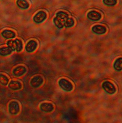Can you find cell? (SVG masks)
<instances>
[{
    "instance_id": "1",
    "label": "cell",
    "mask_w": 122,
    "mask_h": 123,
    "mask_svg": "<svg viewBox=\"0 0 122 123\" xmlns=\"http://www.w3.org/2000/svg\"><path fill=\"white\" fill-rule=\"evenodd\" d=\"M53 21L55 25L59 29H62L63 27H71L74 24L73 19L69 18L68 14L63 11H60L56 14Z\"/></svg>"
},
{
    "instance_id": "2",
    "label": "cell",
    "mask_w": 122,
    "mask_h": 123,
    "mask_svg": "<svg viewBox=\"0 0 122 123\" xmlns=\"http://www.w3.org/2000/svg\"><path fill=\"white\" fill-rule=\"evenodd\" d=\"M8 47L13 51L16 50L17 52H20L22 49L23 45L22 41L20 40L16 39L15 40H10L7 43Z\"/></svg>"
},
{
    "instance_id": "3",
    "label": "cell",
    "mask_w": 122,
    "mask_h": 123,
    "mask_svg": "<svg viewBox=\"0 0 122 123\" xmlns=\"http://www.w3.org/2000/svg\"><path fill=\"white\" fill-rule=\"evenodd\" d=\"M59 86L62 90L66 92H70L72 91L73 86L71 82L65 79H61L58 82Z\"/></svg>"
},
{
    "instance_id": "4",
    "label": "cell",
    "mask_w": 122,
    "mask_h": 123,
    "mask_svg": "<svg viewBox=\"0 0 122 123\" xmlns=\"http://www.w3.org/2000/svg\"><path fill=\"white\" fill-rule=\"evenodd\" d=\"M102 87L106 92L110 94H114L116 91L115 86L110 81H107L103 82Z\"/></svg>"
},
{
    "instance_id": "5",
    "label": "cell",
    "mask_w": 122,
    "mask_h": 123,
    "mask_svg": "<svg viewBox=\"0 0 122 123\" xmlns=\"http://www.w3.org/2000/svg\"><path fill=\"white\" fill-rule=\"evenodd\" d=\"M47 18V14L44 11H39L34 16L33 20L37 23H41L43 22Z\"/></svg>"
},
{
    "instance_id": "6",
    "label": "cell",
    "mask_w": 122,
    "mask_h": 123,
    "mask_svg": "<svg viewBox=\"0 0 122 123\" xmlns=\"http://www.w3.org/2000/svg\"><path fill=\"white\" fill-rule=\"evenodd\" d=\"M9 111L12 115L17 114L20 110L19 104L16 101H12L9 105Z\"/></svg>"
},
{
    "instance_id": "7",
    "label": "cell",
    "mask_w": 122,
    "mask_h": 123,
    "mask_svg": "<svg viewBox=\"0 0 122 123\" xmlns=\"http://www.w3.org/2000/svg\"><path fill=\"white\" fill-rule=\"evenodd\" d=\"M43 81V79L42 77L39 76H36L32 79L31 81V85L33 87L37 88L42 85Z\"/></svg>"
},
{
    "instance_id": "8",
    "label": "cell",
    "mask_w": 122,
    "mask_h": 123,
    "mask_svg": "<svg viewBox=\"0 0 122 123\" xmlns=\"http://www.w3.org/2000/svg\"><path fill=\"white\" fill-rule=\"evenodd\" d=\"M87 17L90 20L96 21L99 20L101 18V15L100 13L96 11H91L88 13Z\"/></svg>"
},
{
    "instance_id": "9",
    "label": "cell",
    "mask_w": 122,
    "mask_h": 123,
    "mask_svg": "<svg viewBox=\"0 0 122 123\" xmlns=\"http://www.w3.org/2000/svg\"><path fill=\"white\" fill-rule=\"evenodd\" d=\"M38 46V43L35 41L32 40L29 41L26 45V51L28 52H33L36 49Z\"/></svg>"
},
{
    "instance_id": "10",
    "label": "cell",
    "mask_w": 122,
    "mask_h": 123,
    "mask_svg": "<svg viewBox=\"0 0 122 123\" xmlns=\"http://www.w3.org/2000/svg\"><path fill=\"white\" fill-rule=\"evenodd\" d=\"M92 31L96 34L101 35L104 34L106 32V29L104 26L98 25L92 27Z\"/></svg>"
},
{
    "instance_id": "11",
    "label": "cell",
    "mask_w": 122,
    "mask_h": 123,
    "mask_svg": "<svg viewBox=\"0 0 122 123\" xmlns=\"http://www.w3.org/2000/svg\"><path fill=\"white\" fill-rule=\"evenodd\" d=\"M40 108L45 112H51L53 110L54 106L53 105L50 103H44L41 104L40 106Z\"/></svg>"
},
{
    "instance_id": "12",
    "label": "cell",
    "mask_w": 122,
    "mask_h": 123,
    "mask_svg": "<svg viewBox=\"0 0 122 123\" xmlns=\"http://www.w3.org/2000/svg\"><path fill=\"white\" fill-rule=\"evenodd\" d=\"M26 69L25 67L22 66H18L14 69L13 74L16 76H21L26 72Z\"/></svg>"
},
{
    "instance_id": "13",
    "label": "cell",
    "mask_w": 122,
    "mask_h": 123,
    "mask_svg": "<svg viewBox=\"0 0 122 123\" xmlns=\"http://www.w3.org/2000/svg\"><path fill=\"white\" fill-rule=\"evenodd\" d=\"M2 36L6 39H10L14 38L16 36L15 32L11 30H5L2 32Z\"/></svg>"
},
{
    "instance_id": "14",
    "label": "cell",
    "mask_w": 122,
    "mask_h": 123,
    "mask_svg": "<svg viewBox=\"0 0 122 123\" xmlns=\"http://www.w3.org/2000/svg\"><path fill=\"white\" fill-rule=\"evenodd\" d=\"M9 87L10 89L13 90H17L21 89V84L19 81H12L10 83Z\"/></svg>"
},
{
    "instance_id": "15",
    "label": "cell",
    "mask_w": 122,
    "mask_h": 123,
    "mask_svg": "<svg viewBox=\"0 0 122 123\" xmlns=\"http://www.w3.org/2000/svg\"><path fill=\"white\" fill-rule=\"evenodd\" d=\"M12 50L9 47H3L0 48V55L6 56L9 55L12 52Z\"/></svg>"
},
{
    "instance_id": "16",
    "label": "cell",
    "mask_w": 122,
    "mask_h": 123,
    "mask_svg": "<svg viewBox=\"0 0 122 123\" xmlns=\"http://www.w3.org/2000/svg\"><path fill=\"white\" fill-rule=\"evenodd\" d=\"M114 68L117 71H121L122 69V59L119 58L115 61L114 64Z\"/></svg>"
},
{
    "instance_id": "17",
    "label": "cell",
    "mask_w": 122,
    "mask_h": 123,
    "mask_svg": "<svg viewBox=\"0 0 122 123\" xmlns=\"http://www.w3.org/2000/svg\"><path fill=\"white\" fill-rule=\"evenodd\" d=\"M17 4L20 8L23 9H27L29 7V4L25 0H18L17 2Z\"/></svg>"
},
{
    "instance_id": "18",
    "label": "cell",
    "mask_w": 122,
    "mask_h": 123,
    "mask_svg": "<svg viewBox=\"0 0 122 123\" xmlns=\"http://www.w3.org/2000/svg\"><path fill=\"white\" fill-rule=\"evenodd\" d=\"M9 79L7 77L2 74H0V83L3 85H6L9 82Z\"/></svg>"
},
{
    "instance_id": "19",
    "label": "cell",
    "mask_w": 122,
    "mask_h": 123,
    "mask_svg": "<svg viewBox=\"0 0 122 123\" xmlns=\"http://www.w3.org/2000/svg\"><path fill=\"white\" fill-rule=\"evenodd\" d=\"M103 2L105 5L109 6H113L117 3L116 0H104Z\"/></svg>"
}]
</instances>
